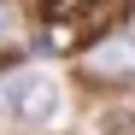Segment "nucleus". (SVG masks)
<instances>
[{"instance_id": "f257e3e1", "label": "nucleus", "mask_w": 135, "mask_h": 135, "mask_svg": "<svg viewBox=\"0 0 135 135\" xmlns=\"http://www.w3.org/2000/svg\"><path fill=\"white\" fill-rule=\"evenodd\" d=\"M0 106H6L18 123H53L59 118V82L47 71H18L0 88Z\"/></svg>"}, {"instance_id": "f03ea898", "label": "nucleus", "mask_w": 135, "mask_h": 135, "mask_svg": "<svg viewBox=\"0 0 135 135\" xmlns=\"http://www.w3.org/2000/svg\"><path fill=\"white\" fill-rule=\"evenodd\" d=\"M123 0H41V18L59 30H94L100 18H112Z\"/></svg>"}, {"instance_id": "7ed1b4c3", "label": "nucleus", "mask_w": 135, "mask_h": 135, "mask_svg": "<svg viewBox=\"0 0 135 135\" xmlns=\"http://www.w3.org/2000/svg\"><path fill=\"white\" fill-rule=\"evenodd\" d=\"M88 71H94V76H129V71H135V47L112 35L106 47H94V53H88Z\"/></svg>"}, {"instance_id": "20e7f679", "label": "nucleus", "mask_w": 135, "mask_h": 135, "mask_svg": "<svg viewBox=\"0 0 135 135\" xmlns=\"http://www.w3.org/2000/svg\"><path fill=\"white\" fill-rule=\"evenodd\" d=\"M106 135H135V112H129V106L106 112Z\"/></svg>"}]
</instances>
